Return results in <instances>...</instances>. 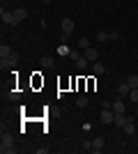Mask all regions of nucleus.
<instances>
[{
  "mask_svg": "<svg viewBox=\"0 0 138 154\" xmlns=\"http://www.w3.org/2000/svg\"><path fill=\"white\" fill-rule=\"evenodd\" d=\"M136 16H138V9H136Z\"/></svg>",
  "mask_w": 138,
  "mask_h": 154,
  "instance_id": "bb28decb",
  "label": "nucleus"
},
{
  "mask_svg": "<svg viewBox=\"0 0 138 154\" xmlns=\"http://www.w3.org/2000/svg\"><path fill=\"white\" fill-rule=\"evenodd\" d=\"M35 152H37V154H46V152H48V147H37Z\"/></svg>",
  "mask_w": 138,
  "mask_h": 154,
  "instance_id": "a878e982",
  "label": "nucleus"
},
{
  "mask_svg": "<svg viewBox=\"0 0 138 154\" xmlns=\"http://www.w3.org/2000/svg\"><path fill=\"white\" fill-rule=\"evenodd\" d=\"M0 152L2 154H14L16 152V147H14V136L9 134V131H2L0 134Z\"/></svg>",
  "mask_w": 138,
  "mask_h": 154,
  "instance_id": "f257e3e1",
  "label": "nucleus"
},
{
  "mask_svg": "<svg viewBox=\"0 0 138 154\" xmlns=\"http://www.w3.org/2000/svg\"><path fill=\"white\" fill-rule=\"evenodd\" d=\"M87 97H78V99H76V106H78V108H87Z\"/></svg>",
  "mask_w": 138,
  "mask_h": 154,
  "instance_id": "dca6fc26",
  "label": "nucleus"
},
{
  "mask_svg": "<svg viewBox=\"0 0 138 154\" xmlns=\"http://www.w3.org/2000/svg\"><path fill=\"white\" fill-rule=\"evenodd\" d=\"M111 106H113V103L108 101V99H104V101H101V108H111Z\"/></svg>",
  "mask_w": 138,
  "mask_h": 154,
  "instance_id": "393cba45",
  "label": "nucleus"
},
{
  "mask_svg": "<svg viewBox=\"0 0 138 154\" xmlns=\"http://www.w3.org/2000/svg\"><path fill=\"white\" fill-rule=\"evenodd\" d=\"M0 16H2V23H7L9 28H16V26H19V21H16V16H14V12H7L5 7L0 9Z\"/></svg>",
  "mask_w": 138,
  "mask_h": 154,
  "instance_id": "f03ea898",
  "label": "nucleus"
},
{
  "mask_svg": "<svg viewBox=\"0 0 138 154\" xmlns=\"http://www.w3.org/2000/svg\"><path fill=\"white\" fill-rule=\"evenodd\" d=\"M69 58H72V60H74V62H76V60H78V58H81V55H78V51H72V53H69Z\"/></svg>",
  "mask_w": 138,
  "mask_h": 154,
  "instance_id": "b1692460",
  "label": "nucleus"
},
{
  "mask_svg": "<svg viewBox=\"0 0 138 154\" xmlns=\"http://www.w3.org/2000/svg\"><path fill=\"white\" fill-rule=\"evenodd\" d=\"M106 39H111V35H108V32H97V42H106Z\"/></svg>",
  "mask_w": 138,
  "mask_h": 154,
  "instance_id": "412c9836",
  "label": "nucleus"
},
{
  "mask_svg": "<svg viewBox=\"0 0 138 154\" xmlns=\"http://www.w3.org/2000/svg\"><path fill=\"white\" fill-rule=\"evenodd\" d=\"M14 16H16V21H23L28 16V9H23V7H19V9H14Z\"/></svg>",
  "mask_w": 138,
  "mask_h": 154,
  "instance_id": "ddd939ff",
  "label": "nucleus"
},
{
  "mask_svg": "<svg viewBox=\"0 0 138 154\" xmlns=\"http://www.w3.org/2000/svg\"><path fill=\"white\" fill-rule=\"evenodd\" d=\"M124 134H127V136H133V134H136V122H133V120L124 124Z\"/></svg>",
  "mask_w": 138,
  "mask_h": 154,
  "instance_id": "f8f14e48",
  "label": "nucleus"
},
{
  "mask_svg": "<svg viewBox=\"0 0 138 154\" xmlns=\"http://www.w3.org/2000/svg\"><path fill=\"white\" fill-rule=\"evenodd\" d=\"M129 92H131V88H129V83H127V81L118 85V94H120V97H129Z\"/></svg>",
  "mask_w": 138,
  "mask_h": 154,
  "instance_id": "6e6552de",
  "label": "nucleus"
},
{
  "mask_svg": "<svg viewBox=\"0 0 138 154\" xmlns=\"http://www.w3.org/2000/svg\"><path fill=\"white\" fill-rule=\"evenodd\" d=\"M127 83H129V88H138V74H129Z\"/></svg>",
  "mask_w": 138,
  "mask_h": 154,
  "instance_id": "4468645a",
  "label": "nucleus"
},
{
  "mask_svg": "<svg viewBox=\"0 0 138 154\" xmlns=\"http://www.w3.org/2000/svg\"><path fill=\"white\" fill-rule=\"evenodd\" d=\"M113 120H115V113H113V110H108V108L101 110V122L104 124H113Z\"/></svg>",
  "mask_w": 138,
  "mask_h": 154,
  "instance_id": "423d86ee",
  "label": "nucleus"
},
{
  "mask_svg": "<svg viewBox=\"0 0 138 154\" xmlns=\"http://www.w3.org/2000/svg\"><path fill=\"white\" fill-rule=\"evenodd\" d=\"M69 53H72V51H69V46H65V44L58 46V55H69Z\"/></svg>",
  "mask_w": 138,
  "mask_h": 154,
  "instance_id": "4be33fe9",
  "label": "nucleus"
},
{
  "mask_svg": "<svg viewBox=\"0 0 138 154\" xmlns=\"http://www.w3.org/2000/svg\"><path fill=\"white\" fill-rule=\"evenodd\" d=\"M111 108H113V113H127V106H124V101H122L120 97L115 99V101H113V106H111Z\"/></svg>",
  "mask_w": 138,
  "mask_h": 154,
  "instance_id": "0eeeda50",
  "label": "nucleus"
},
{
  "mask_svg": "<svg viewBox=\"0 0 138 154\" xmlns=\"http://www.w3.org/2000/svg\"><path fill=\"white\" fill-rule=\"evenodd\" d=\"M87 62H90V60H87L85 55H81V58L76 60V64H78V69H85V67H87Z\"/></svg>",
  "mask_w": 138,
  "mask_h": 154,
  "instance_id": "a211bd4d",
  "label": "nucleus"
},
{
  "mask_svg": "<svg viewBox=\"0 0 138 154\" xmlns=\"http://www.w3.org/2000/svg\"><path fill=\"white\" fill-rule=\"evenodd\" d=\"M7 97H9L12 101H19V99H21V92L19 90H9V92H7Z\"/></svg>",
  "mask_w": 138,
  "mask_h": 154,
  "instance_id": "6ab92c4d",
  "label": "nucleus"
},
{
  "mask_svg": "<svg viewBox=\"0 0 138 154\" xmlns=\"http://www.w3.org/2000/svg\"><path fill=\"white\" fill-rule=\"evenodd\" d=\"M41 67H44V69H53V67H55V60L44 55V58H41Z\"/></svg>",
  "mask_w": 138,
  "mask_h": 154,
  "instance_id": "9d476101",
  "label": "nucleus"
},
{
  "mask_svg": "<svg viewBox=\"0 0 138 154\" xmlns=\"http://www.w3.org/2000/svg\"><path fill=\"white\" fill-rule=\"evenodd\" d=\"M78 149H83V152H92V140H81Z\"/></svg>",
  "mask_w": 138,
  "mask_h": 154,
  "instance_id": "2eb2a0df",
  "label": "nucleus"
},
{
  "mask_svg": "<svg viewBox=\"0 0 138 154\" xmlns=\"http://www.w3.org/2000/svg\"><path fill=\"white\" fill-rule=\"evenodd\" d=\"M12 48H9V46H7V44H2V46H0V60H5V58H9V55H12Z\"/></svg>",
  "mask_w": 138,
  "mask_h": 154,
  "instance_id": "9b49d317",
  "label": "nucleus"
},
{
  "mask_svg": "<svg viewBox=\"0 0 138 154\" xmlns=\"http://www.w3.org/2000/svg\"><path fill=\"white\" fill-rule=\"evenodd\" d=\"M104 145H106V138H104V136H97V138L92 140V152H101Z\"/></svg>",
  "mask_w": 138,
  "mask_h": 154,
  "instance_id": "20e7f679",
  "label": "nucleus"
},
{
  "mask_svg": "<svg viewBox=\"0 0 138 154\" xmlns=\"http://www.w3.org/2000/svg\"><path fill=\"white\" fill-rule=\"evenodd\" d=\"M129 99H131L133 103H138V88H131V92H129Z\"/></svg>",
  "mask_w": 138,
  "mask_h": 154,
  "instance_id": "aec40b11",
  "label": "nucleus"
},
{
  "mask_svg": "<svg viewBox=\"0 0 138 154\" xmlns=\"http://www.w3.org/2000/svg\"><path fill=\"white\" fill-rule=\"evenodd\" d=\"M94 74H106V67L101 62H94Z\"/></svg>",
  "mask_w": 138,
  "mask_h": 154,
  "instance_id": "5701e85b",
  "label": "nucleus"
},
{
  "mask_svg": "<svg viewBox=\"0 0 138 154\" xmlns=\"http://www.w3.org/2000/svg\"><path fill=\"white\" fill-rule=\"evenodd\" d=\"M16 62H19V55H16V53H12L9 58L0 60V67H2V69H5V67H14V64H16Z\"/></svg>",
  "mask_w": 138,
  "mask_h": 154,
  "instance_id": "39448f33",
  "label": "nucleus"
},
{
  "mask_svg": "<svg viewBox=\"0 0 138 154\" xmlns=\"http://www.w3.org/2000/svg\"><path fill=\"white\" fill-rule=\"evenodd\" d=\"M85 58L90 60V62H97V58H99V53H97V48H85Z\"/></svg>",
  "mask_w": 138,
  "mask_h": 154,
  "instance_id": "1a4fd4ad",
  "label": "nucleus"
},
{
  "mask_svg": "<svg viewBox=\"0 0 138 154\" xmlns=\"http://www.w3.org/2000/svg\"><path fill=\"white\" fill-rule=\"evenodd\" d=\"M78 46L83 48V51H85V48H90V39H87V37H78Z\"/></svg>",
  "mask_w": 138,
  "mask_h": 154,
  "instance_id": "f3484780",
  "label": "nucleus"
},
{
  "mask_svg": "<svg viewBox=\"0 0 138 154\" xmlns=\"http://www.w3.org/2000/svg\"><path fill=\"white\" fill-rule=\"evenodd\" d=\"M60 30H62L65 37H69V35L74 32V21L72 19H62V21H60Z\"/></svg>",
  "mask_w": 138,
  "mask_h": 154,
  "instance_id": "7ed1b4c3",
  "label": "nucleus"
}]
</instances>
